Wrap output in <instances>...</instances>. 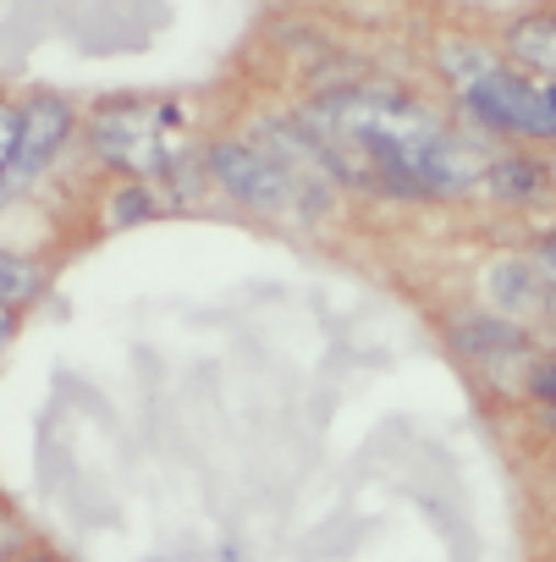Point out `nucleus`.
Listing matches in <instances>:
<instances>
[{
    "mask_svg": "<svg viewBox=\"0 0 556 562\" xmlns=\"http://www.w3.org/2000/svg\"><path fill=\"white\" fill-rule=\"evenodd\" d=\"M304 133L315 138L320 160L331 177H342L359 193H392V199H424V160L446 122L386 83H353V89H326L304 105Z\"/></svg>",
    "mask_w": 556,
    "mask_h": 562,
    "instance_id": "1",
    "label": "nucleus"
},
{
    "mask_svg": "<svg viewBox=\"0 0 556 562\" xmlns=\"http://www.w3.org/2000/svg\"><path fill=\"white\" fill-rule=\"evenodd\" d=\"M463 111L474 116V127L485 133H507V138H556V78L529 83L523 72L507 67H485L468 89H457Z\"/></svg>",
    "mask_w": 556,
    "mask_h": 562,
    "instance_id": "2",
    "label": "nucleus"
},
{
    "mask_svg": "<svg viewBox=\"0 0 556 562\" xmlns=\"http://www.w3.org/2000/svg\"><path fill=\"white\" fill-rule=\"evenodd\" d=\"M182 116L171 105H144V100H116L94 116V149L105 155V166L116 171H133V177H149V171H166L171 166V144L166 133L177 127Z\"/></svg>",
    "mask_w": 556,
    "mask_h": 562,
    "instance_id": "3",
    "label": "nucleus"
},
{
    "mask_svg": "<svg viewBox=\"0 0 556 562\" xmlns=\"http://www.w3.org/2000/svg\"><path fill=\"white\" fill-rule=\"evenodd\" d=\"M204 166H209L215 188L231 193L248 210H293V204H309L304 188L282 171V160H275L270 149H259L253 138H215L209 155H204Z\"/></svg>",
    "mask_w": 556,
    "mask_h": 562,
    "instance_id": "4",
    "label": "nucleus"
},
{
    "mask_svg": "<svg viewBox=\"0 0 556 562\" xmlns=\"http://www.w3.org/2000/svg\"><path fill=\"white\" fill-rule=\"evenodd\" d=\"M452 342H457V353H463L490 386L529 381L534 353H529V342H523L518 326H507V321H457V326H452Z\"/></svg>",
    "mask_w": 556,
    "mask_h": 562,
    "instance_id": "5",
    "label": "nucleus"
},
{
    "mask_svg": "<svg viewBox=\"0 0 556 562\" xmlns=\"http://www.w3.org/2000/svg\"><path fill=\"white\" fill-rule=\"evenodd\" d=\"M72 105L61 94H34L23 105V133H18V160H12V177H34L50 166V155L72 138Z\"/></svg>",
    "mask_w": 556,
    "mask_h": 562,
    "instance_id": "6",
    "label": "nucleus"
},
{
    "mask_svg": "<svg viewBox=\"0 0 556 562\" xmlns=\"http://www.w3.org/2000/svg\"><path fill=\"white\" fill-rule=\"evenodd\" d=\"M490 149L474 138V133H441L435 138V149H430V160H424V171H419V182H424V199H446V193H468L485 171H490Z\"/></svg>",
    "mask_w": 556,
    "mask_h": 562,
    "instance_id": "7",
    "label": "nucleus"
},
{
    "mask_svg": "<svg viewBox=\"0 0 556 562\" xmlns=\"http://www.w3.org/2000/svg\"><path fill=\"white\" fill-rule=\"evenodd\" d=\"M507 56L529 72L556 78V12H529L507 29Z\"/></svg>",
    "mask_w": 556,
    "mask_h": 562,
    "instance_id": "8",
    "label": "nucleus"
},
{
    "mask_svg": "<svg viewBox=\"0 0 556 562\" xmlns=\"http://www.w3.org/2000/svg\"><path fill=\"white\" fill-rule=\"evenodd\" d=\"M485 182L507 199V204H529L534 193H545V166L540 160H529V155H496L490 160V171H485Z\"/></svg>",
    "mask_w": 556,
    "mask_h": 562,
    "instance_id": "9",
    "label": "nucleus"
},
{
    "mask_svg": "<svg viewBox=\"0 0 556 562\" xmlns=\"http://www.w3.org/2000/svg\"><path fill=\"white\" fill-rule=\"evenodd\" d=\"M39 265L34 259H18V254H0V304H29L34 293H39Z\"/></svg>",
    "mask_w": 556,
    "mask_h": 562,
    "instance_id": "10",
    "label": "nucleus"
},
{
    "mask_svg": "<svg viewBox=\"0 0 556 562\" xmlns=\"http://www.w3.org/2000/svg\"><path fill=\"white\" fill-rule=\"evenodd\" d=\"M490 288H496V299H501L507 310H529V304H534V293H540V281H534V270L507 265V270H496V276H490Z\"/></svg>",
    "mask_w": 556,
    "mask_h": 562,
    "instance_id": "11",
    "label": "nucleus"
},
{
    "mask_svg": "<svg viewBox=\"0 0 556 562\" xmlns=\"http://www.w3.org/2000/svg\"><path fill=\"white\" fill-rule=\"evenodd\" d=\"M144 215H155V193H149V182H127L116 199H111V226H133V221H144Z\"/></svg>",
    "mask_w": 556,
    "mask_h": 562,
    "instance_id": "12",
    "label": "nucleus"
},
{
    "mask_svg": "<svg viewBox=\"0 0 556 562\" xmlns=\"http://www.w3.org/2000/svg\"><path fill=\"white\" fill-rule=\"evenodd\" d=\"M18 133H23V111H18V105H0V182L12 177V160H18Z\"/></svg>",
    "mask_w": 556,
    "mask_h": 562,
    "instance_id": "13",
    "label": "nucleus"
},
{
    "mask_svg": "<svg viewBox=\"0 0 556 562\" xmlns=\"http://www.w3.org/2000/svg\"><path fill=\"white\" fill-rule=\"evenodd\" d=\"M529 392L545 403V408H556V353L551 359H534L529 364Z\"/></svg>",
    "mask_w": 556,
    "mask_h": 562,
    "instance_id": "14",
    "label": "nucleus"
},
{
    "mask_svg": "<svg viewBox=\"0 0 556 562\" xmlns=\"http://www.w3.org/2000/svg\"><path fill=\"white\" fill-rule=\"evenodd\" d=\"M534 270H540V281H545V288H556V243H540V259H534Z\"/></svg>",
    "mask_w": 556,
    "mask_h": 562,
    "instance_id": "15",
    "label": "nucleus"
},
{
    "mask_svg": "<svg viewBox=\"0 0 556 562\" xmlns=\"http://www.w3.org/2000/svg\"><path fill=\"white\" fill-rule=\"evenodd\" d=\"M7 337H12V304H0V348H7Z\"/></svg>",
    "mask_w": 556,
    "mask_h": 562,
    "instance_id": "16",
    "label": "nucleus"
},
{
    "mask_svg": "<svg viewBox=\"0 0 556 562\" xmlns=\"http://www.w3.org/2000/svg\"><path fill=\"white\" fill-rule=\"evenodd\" d=\"M545 430H556V408H545Z\"/></svg>",
    "mask_w": 556,
    "mask_h": 562,
    "instance_id": "17",
    "label": "nucleus"
},
{
    "mask_svg": "<svg viewBox=\"0 0 556 562\" xmlns=\"http://www.w3.org/2000/svg\"><path fill=\"white\" fill-rule=\"evenodd\" d=\"M545 243H556V232H551V237H545Z\"/></svg>",
    "mask_w": 556,
    "mask_h": 562,
    "instance_id": "18",
    "label": "nucleus"
}]
</instances>
